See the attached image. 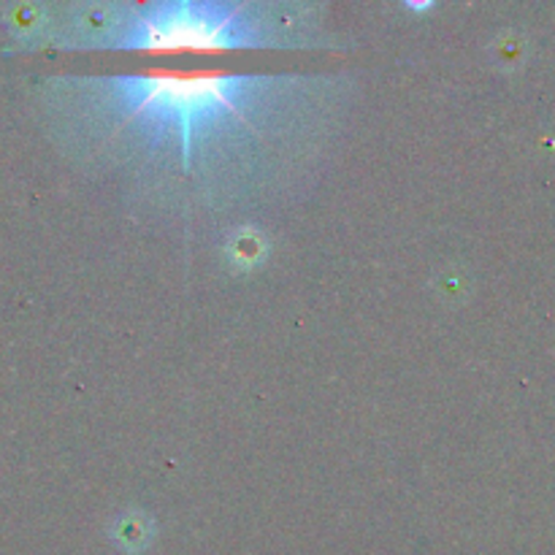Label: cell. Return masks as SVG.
Segmentation results:
<instances>
[{
	"label": "cell",
	"instance_id": "cell-1",
	"mask_svg": "<svg viewBox=\"0 0 555 555\" xmlns=\"http://www.w3.org/2000/svg\"><path fill=\"white\" fill-rule=\"evenodd\" d=\"M274 81L231 70H146L98 81L103 103L125 122L155 135H179L184 166H190L195 135L225 119L242 117L263 101Z\"/></svg>",
	"mask_w": 555,
	"mask_h": 555
},
{
	"label": "cell",
	"instance_id": "cell-2",
	"mask_svg": "<svg viewBox=\"0 0 555 555\" xmlns=\"http://www.w3.org/2000/svg\"><path fill=\"white\" fill-rule=\"evenodd\" d=\"M112 47L177 52V49L263 47L260 22L238 5L155 3L125 9L106 33Z\"/></svg>",
	"mask_w": 555,
	"mask_h": 555
}]
</instances>
